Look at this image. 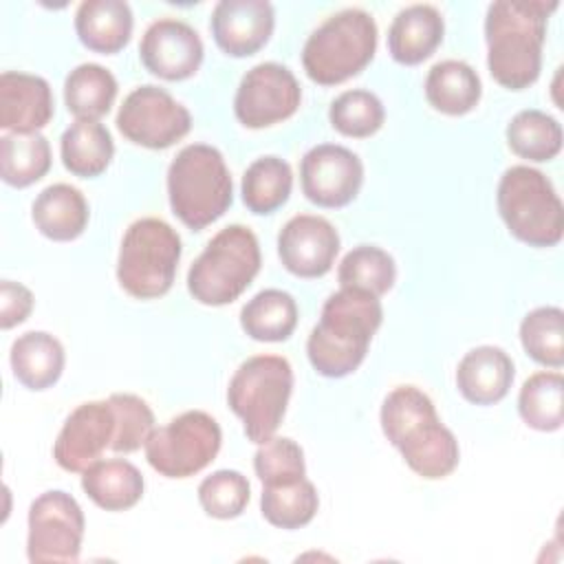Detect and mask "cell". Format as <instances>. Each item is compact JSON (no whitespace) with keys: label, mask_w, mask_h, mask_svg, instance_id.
Wrapping results in <instances>:
<instances>
[{"label":"cell","mask_w":564,"mask_h":564,"mask_svg":"<svg viewBox=\"0 0 564 564\" xmlns=\"http://www.w3.org/2000/svg\"><path fill=\"white\" fill-rule=\"evenodd\" d=\"M64 167L79 178H95L106 172L115 156L110 130L93 119H75L59 139Z\"/></svg>","instance_id":"27"},{"label":"cell","mask_w":564,"mask_h":564,"mask_svg":"<svg viewBox=\"0 0 564 564\" xmlns=\"http://www.w3.org/2000/svg\"><path fill=\"white\" fill-rule=\"evenodd\" d=\"M507 145L527 161H551L562 150V126L544 110L527 108L507 123Z\"/></svg>","instance_id":"33"},{"label":"cell","mask_w":564,"mask_h":564,"mask_svg":"<svg viewBox=\"0 0 564 564\" xmlns=\"http://www.w3.org/2000/svg\"><path fill=\"white\" fill-rule=\"evenodd\" d=\"M31 218L42 236L55 242H68L84 234L90 209L86 196L77 187L68 183H53L35 196Z\"/></svg>","instance_id":"21"},{"label":"cell","mask_w":564,"mask_h":564,"mask_svg":"<svg viewBox=\"0 0 564 564\" xmlns=\"http://www.w3.org/2000/svg\"><path fill=\"white\" fill-rule=\"evenodd\" d=\"M55 115L51 86L44 77L22 70L0 75V128L9 132H37Z\"/></svg>","instance_id":"18"},{"label":"cell","mask_w":564,"mask_h":564,"mask_svg":"<svg viewBox=\"0 0 564 564\" xmlns=\"http://www.w3.org/2000/svg\"><path fill=\"white\" fill-rule=\"evenodd\" d=\"M319 507V496L315 485L304 476L291 485L264 487L260 496L262 518L278 529H300L306 527Z\"/></svg>","instance_id":"34"},{"label":"cell","mask_w":564,"mask_h":564,"mask_svg":"<svg viewBox=\"0 0 564 564\" xmlns=\"http://www.w3.org/2000/svg\"><path fill=\"white\" fill-rule=\"evenodd\" d=\"M115 123L130 143L165 150L189 132L192 115L165 88L143 84L126 95Z\"/></svg>","instance_id":"11"},{"label":"cell","mask_w":564,"mask_h":564,"mask_svg":"<svg viewBox=\"0 0 564 564\" xmlns=\"http://www.w3.org/2000/svg\"><path fill=\"white\" fill-rule=\"evenodd\" d=\"M293 189V172L291 165L275 156L267 154L256 159L242 174L240 194L242 203L253 214H273L280 209Z\"/></svg>","instance_id":"31"},{"label":"cell","mask_w":564,"mask_h":564,"mask_svg":"<svg viewBox=\"0 0 564 564\" xmlns=\"http://www.w3.org/2000/svg\"><path fill=\"white\" fill-rule=\"evenodd\" d=\"M520 419L538 432H555L564 421V377L560 370L533 372L518 394Z\"/></svg>","instance_id":"32"},{"label":"cell","mask_w":564,"mask_h":564,"mask_svg":"<svg viewBox=\"0 0 564 564\" xmlns=\"http://www.w3.org/2000/svg\"><path fill=\"white\" fill-rule=\"evenodd\" d=\"M405 465L425 480H438L449 476L460 460V447L449 427L441 419L427 421L410 432L397 445Z\"/></svg>","instance_id":"23"},{"label":"cell","mask_w":564,"mask_h":564,"mask_svg":"<svg viewBox=\"0 0 564 564\" xmlns=\"http://www.w3.org/2000/svg\"><path fill=\"white\" fill-rule=\"evenodd\" d=\"M33 293L22 282L2 280L0 282V326L9 330L22 324L33 311Z\"/></svg>","instance_id":"42"},{"label":"cell","mask_w":564,"mask_h":564,"mask_svg":"<svg viewBox=\"0 0 564 564\" xmlns=\"http://www.w3.org/2000/svg\"><path fill=\"white\" fill-rule=\"evenodd\" d=\"M115 432L117 419L108 399L79 403L66 416L53 443V458L64 471L82 474L110 449Z\"/></svg>","instance_id":"14"},{"label":"cell","mask_w":564,"mask_h":564,"mask_svg":"<svg viewBox=\"0 0 564 564\" xmlns=\"http://www.w3.org/2000/svg\"><path fill=\"white\" fill-rule=\"evenodd\" d=\"M132 9L123 0H84L75 11L79 42L101 55L119 53L132 35Z\"/></svg>","instance_id":"22"},{"label":"cell","mask_w":564,"mask_h":564,"mask_svg":"<svg viewBox=\"0 0 564 564\" xmlns=\"http://www.w3.org/2000/svg\"><path fill=\"white\" fill-rule=\"evenodd\" d=\"M262 264L260 242L245 225L220 229L187 271L189 295L205 306H225L238 300Z\"/></svg>","instance_id":"5"},{"label":"cell","mask_w":564,"mask_h":564,"mask_svg":"<svg viewBox=\"0 0 564 564\" xmlns=\"http://www.w3.org/2000/svg\"><path fill=\"white\" fill-rule=\"evenodd\" d=\"M293 392V368L280 355L245 359L227 386V405L242 421L247 438L256 445L269 441L280 427Z\"/></svg>","instance_id":"7"},{"label":"cell","mask_w":564,"mask_h":564,"mask_svg":"<svg viewBox=\"0 0 564 564\" xmlns=\"http://www.w3.org/2000/svg\"><path fill=\"white\" fill-rule=\"evenodd\" d=\"M183 245L176 229L163 218L145 216L134 220L119 247V286L137 300L165 295L176 278Z\"/></svg>","instance_id":"8"},{"label":"cell","mask_w":564,"mask_h":564,"mask_svg":"<svg viewBox=\"0 0 564 564\" xmlns=\"http://www.w3.org/2000/svg\"><path fill=\"white\" fill-rule=\"evenodd\" d=\"M218 421L203 410H187L148 436L143 452L154 471L165 478H189L203 471L220 452Z\"/></svg>","instance_id":"9"},{"label":"cell","mask_w":564,"mask_h":564,"mask_svg":"<svg viewBox=\"0 0 564 564\" xmlns=\"http://www.w3.org/2000/svg\"><path fill=\"white\" fill-rule=\"evenodd\" d=\"M496 205L509 234L529 247H555L564 236V207L551 178L529 165L502 172Z\"/></svg>","instance_id":"6"},{"label":"cell","mask_w":564,"mask_h":564,"mask_svg":"<svg viewBox=\"0 0 564 564\" xmlns=\"http://www.w3.org/2000/svg\"><path fill=\"white\" fill-rule=\"evenodd\" d=\"M275 26L273 4L267 0H220L209 20L218 48L231 57L258 53Z\"/></svg>","instance_id":"17"},{"label":"cell","mask_w":564,"mask_h":564,"mask_svg":"<svg viewBox=\"0 0 564 564\" xmlns=\"http://www.w3.org/2000/svg\"><path fill=\"white\" fill-rule=\"evenodd\" d=\"M297 302L282 289H264L240 308V326L256 341H284L297 326Z\"/></svg>","instance_id":"28"},{"label":"cell","mask_w":564,"mask_h":564,"mask_svg":"<svg viewBox=\"0 0 564 564\" xmlns=\"http://www.w3.org/2000/svg\"><path fill=\"white\" fill-rule=\"evenodd\" d=\"M425 99L427 104L449 117H460L471 112L482 95V84L478 73L463 59L436 62L425 77Z\"/></svg>","instance_id":"26"},{"label":"cell","mask_w":564,"mask_h":564,"mask_svg":"<svg viewBox=\"0 0 564 564\" xmlns=\"http://www.w3.org/2000/svg\"><path fill=\"white\" fill-rule=\"evenodd\" d=\"M339 286L361 289L372 295H383L394 286L397 264L394 258L375 245H357L337 267Z\"/></svg>","instance_id":"35"},{"label":"cell","mask_w":564,"mask_h":564,"mask_svg":"<svg viewBox=\"0 0 564 564\" xmlns=\"http://www.w3.org/2000/svg\"><path fill=\"white\" fill-rule=\"evenodd\" d=\"M51 170V145L40 132H7L0 139V176L11 187H29Z\"/></svg>","instance_id":"30"},{"label":"cell","mask_w":564,"mask_h":564,"mask_svg":"<svg viewBox=\"0 0 564 564\" xmlns=\"http://www.w3.org/2000/svg\"><path fill=\"white\" fill-rule=\"evenodd\" d=\"M84 494L106 511L132 509L145 489L141 471L126 458L97 460L82 471Z\"/></svg>","instance_id":"25"},{"label":"cell","mask_w":564,"mask_h":564,"mask_svg":"<svg viewBox=\"0 0 564 564\" xmlns=\"http://www.w3.org/2000/svg\"><path fill=\"white\" fill-rule=\"evenodd\" d=\"M377 22L357 7L328 15L304 42L302 66L319 86H337L359 75L377 51Z\"/></svg>","instance_id":"4"},{"label":"cell","mask_w":564,"mask_h":564,"mask_svg":"<svg viewBox=\"0 0 564 564\" xmlns=\"http://www.w3.org/2000/svg\"><path fill=\"white\" fill-rule=\"evenodd\" d=\"M26 557L40 562H77L84 540V511L79 502L62 491H44L29 507Z\"/></svg>","instance_id":"10"},{"label":"cell","mask_w":564,"mask_h":564,"mask_svg":"<svg viewBox=\"0 0 564 564\" xmlns=\"http://www.w3.org/2000/svg\"><path fill=\"white\" fill-rule=\"evenodd\" d=\"M203 40L194 26L176 18L154 20L141 35L139 57L143 66L167 82L192 77L203 62Z\"/></svg>","instance_id":"15"},{"label":"cell","mask_w":564,"mask_h":564,"mask_svg":"<svg viewBox=\"0 0 564 564\" xmlns=\"http://www.w3.org/2000/svg\"><path fill=\"white\" fill-rule=\"evenodd\" d=\"M520 344L524 352L546 366H564V313L560 306H538L520 322Z\"/></svg>","instance_id":"36"},{"label":"cell","mask_w":564,"mask_h":564,"mask_svg":"<svg viewBox=\"0 0 564 564\" xmlns=\"http://www.w3.org/2000/svg\"><path fill=\"white\" fill-rule=\"evenodd\" d=\"M337 253L339 234L324 216L297 214L278 234V256L284 269L297 278L326 275Z\"/></svg>","instance_id":"16"},{"label":"cell","mask_w":564,"mask_h":564,"mask_svg":"<svg viewBox=\"0 0 564 564\" xmlns=\"http://www.w3.org/2000/svg\"><path fill=\"white\" fill-rule=\"evenodd\" d=\"M302 101L295 75L278 62H262L249 68L234 97L236 119L251 130L269 128L293 117Z\"/></svg>","instance_id":"12"},{"label":"cell","mask_w":564,"mask_h":564,"mask_svg":"<svg viewBox=\"0 0 564 564\" xmlns=\"http://www.w3.org/2000/svg\"><path fill=\"white\" fill-rule=\"evenodd\" d=\"M251 498V485L245 474L236 469H218L205 476L198 485V502L209 518H238Z\"/></svg>","instance_id":"39"},{"label":"cell","mask_w":564,"mask_h":564,"mask_svg":"<svg viewBox=\"0 0 564 564\" xmlns=\"http://www.w3.org/2000/svg\"><path fill=\"white\" fill-rule=\"evenodd\" d=\"M300 183L311 203L337 209L357 198L364 183V163L344 145L319 143L302 156Z\"/></svg>","instance_id":"13"},{"label":"cell","mask_w":564,"mask_h":564,"mask_svg":"<svg viewBox=\"0 0 564 564\" xmlns=\"http://www.w3.org/2000/svg\"><path fill=\"white\" fill-rule=\"evenodd\" d=\"M115 75L95 62L75 66L64 79V104L77 119L99 121L117 99Z\"/></svg>","instance_id":"29"},{"label":"cell","mask_w":564,"mask_h":564,"mask_svg":"<svg viewBox=\"0 0 564 564\" xmlns=\"http://www.w3.org/2000/svg\"><path fill=\"white\" fill-rule=\"evenodd\" d=\"M438 419L432 399L416 386H397L381 403L379 421L390 445H399L410 432Z\"/></svg>","instance_id":"37"},{"label":"cell","mask_w":564,"mask_h":564,"mask_svg":"<svg viewBox=\"0 0 564 564\" xmlns=\"http://www.w3.org/2000/svg\"><path fill=\"white\" fill-rule=\"evenodd\" d=\"M13 377L29 390H46L64 372L66 355L62 341L46 330H29L13 339L9 350Z\"/></svg>","instance_id":"24"},{"label":"cell","mask_w":564,"mask_h":564,"mask_svg":"<svg viewBox=\"0 0 564 564\" xmlns=\"http://www.w3.org/2000/svg\"><path fill=\"white\" fill-rule=\"evenodd\" d=\"M513 375V361L500 346H476L456 366V388L474 405H494L507 397Z\"/></svg>","instance_id":"19"},{"label":"cell","mask_w":564,"mask_h":564,"mask_svg":"<svg viewBox=\"0 0 564 564\" xmlns=\"http://www.w3.org/2000/svg\"><path fill=\"white\" fill-rule=\"evenodd\" d=\"M108 401L117 419V432L110 449L117 454L137 452L154 430V412L141 397L130 392H115Z\"/></svg>","instance_id":"41"},{"label":"cell","mask_w":564,"mask_h":564,"mask_svg":"<svg viewBox=\"0 0 564 564\" xmlns=\"http://www.w3.org/2000/svg\"><path fill=\"white\" fill-rule=\"evenodd\" d=\"M256 476L264 487L291 485L306 476L302 447L289 436H271L253 454Z\"/></svg>","instance_id":"40"},{"label":"cell","mask_w":564,"mask_h":564,"mask_svg":"<svg viewBox=\"0 0 564 564\" xmlns=\"http://www.w3.org/2000/svg\"><path fill=\"white\" fill-rule=\"evenodd\" d=\"M328 121L344 137L366 139L383 126L386 108L375 93L352 88L333 99L328 108Z\"/></svg>","instance_id":"38"},{"label":"cell","mask_w":564,"mask_h":564,"mask_svg":"<svg viewBox=\"0 0 564 564\" xmlns=\"http://www.w3.org/2000/svg\"><path fill=\"white\" fill-rule=\"evenodd\" d=\"M381 322L383 306L377 295L348 286L328 295L319 322L306 339V355L315 372L328 379L355 372Z\"/></svg>","instance_id":"2"},{"label":"cell","mask_w":564,"mask_h":564,"mask_svg":"<svg viewBox=\"0 0 564 564\" xmlns=\"http://www.w3.org/2000/svg\"><path fill=\"white\" fill-rule=\"evenodd\" d=\"M555 9V0H496L487 7V68L502 88L522 90L535 84L542 70L546 22Z\"/></svg>","instance_id":"1"},{"label":"cell","mask_w":564,"mask_h":564,"mask_svg":"<svg viewBox=\"0 0 564 564\" xmlns=\"http://www.w3.org/2000/svg\"><path fill=\"white\" fill-rule=\"evenodd\" d=\"M445 22L434 4L403 7L390 22L388 51L394 62L416 66L443 42Z\"/></svg>","instance_id":"20"},{"label":"cell","mask_w":564,"mask_h":564,"mask_svg":"<svg viewBox=\"0 0 564 564\" xmlns=\"http://www.w3.org/2000/svg\"><path fill=\"white\" fill-rule=\"evenodd\" d=\"M167 200L172 214L192 231L216 223L234 200V181L218 148L185 145L167 167Z\"/></svg>","instance_id":"3"}]
</instances>
